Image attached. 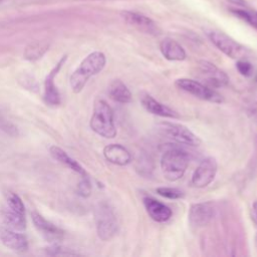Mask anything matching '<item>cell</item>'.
Returning a JSON list of instances; mask_svg holds the SVG:
<instances>
[{"label": "cell", "instance_id": "1", "mask_svg": "<svg viewBox=\"0 0 257 257\" xmlns=\"http://www.w3.org/2000/svg\"><path fill=\"white\" fill-rule=\"evenodd\" d=\"M106 63L107 58L103 53L93 52L88 55L71 77L73 91L76 93L81 92L92 76H96L103 71Z\"/></svg>", "mask_w": 257, "mask_h": 257}, {"label": "cell", "instance_id": "2", "mask_svg": "<svg viewBox=\"0 0 257 257\" xmlns=\"http://www.w3.org/2000/svg\"><path fill=\"white\" fill-rule=\"evenodd\" d=\"M189 155L180 148H169L161 159V170L164 178L170 182L181 179L189 166Z\"/></svg>", "mask_w": 257, "mask_h": 257}, {"label": "cell", "instance_id": "3", "mask_svg": "<svg viewBox=\"0 0 257 257\" xmlns=\"http://www.w3.org/2000/svg\"><path fill=\"white\" fill-rule=\"evenodd\" d=\"M90 129L106 139H113L116 136V129L114 122V112L104 100H98L93 107L90 119Z\"/></svg>", "mask_w": 257, "mask_h": 257}, {"label": "cell", "instance_id": "4", "mask_svg": "<svg viewBox=\"0 0 257 257\" xmlns=\"http://www.w3.org/2000/svg\"><path fill=\"white\" fill-rule=\"evenodd\" d=\"M97 232L101 240L109 241L118 232L119 225L112 207L107 203H100L95 211Z\"/></svg>", "mask_w": 257, "mask_h": 257}, {"label": "cell", "instance_id": "5", "mask_svg": "<svg viewBox=\"0 0 257 257\" xmlns=\"http://www.w3.org/2000/svg\"><path fill=\"white\" fill-rule=\"evenodd\" d=\"M175 86L202 101L213 104L223 103V97L219 92H217L214 88L205 86L197 81L190 79H179L175 82Z\"/></svg>", "mask_w": 257, "mask_h": 257}, {"label": "cell", "instance_id": "6", "mask_svg": "<svg viewBox=\"0 0 257 257\" xmlns=\"http://www.w3.org/2000/svg\"><path fill=\"white\" fill-rule=\"evenodd\" d=\"M160 129L175 142L187 146L196 147L201 144V140L187 127L176 123H163Z\"/></svg>", "mask_w": 257, "mask_h": 257}, {"label": "cell", "instance_id": "7", "mask_svg": "<svg viewBox=\"0 0 257 257\" xmlns=\"http://www.w3.org/2000/svg\"><path fill=\"white\" fill-rule=\"evenodd\" d=\"M206 34L216 48L228 57L239 58L243 55V46L230 38L225 33L216 30H206Z\"/></svg>", "mask_w": 257, "mask_h": 257}, {"label": "cell", "instance_id": "8", "mask_svg": "<svg viewBox=\"0 0 257 257\" xmlns=\"http://www.w3.org/2000/svg\"><path fill=\"white\" fill-rule=\"evenodd\" d=\"M217 170L218 164L216 159L213 157L205 158L192 176V186L195 188H205L214 180Z\"/></svg>", "mask_w": 257, "mask_h": 257}, {"label": "cell", "instance_id": "9", "mask_svg": "<svg viewBox=\"0 0 257 257\" xmlns=\"http://www.w3.org/2000/svg\"><path fill=\"white\" fill-rule=\"evenodd\" d=\"M215 215V205L212 202H202L191 205L188 220L192 227L202 228L208 225Z\"/></svg>", "mask_w": 257, "mask_h": 257}, {"label": "cell", "instance_id": "10", "mask_svg": "<svg viewBox=\"0 0 257 257\" xmlns=\"http://www.w3.org/2000/svg\"><path fill=\"white\" fill-rule=\"evenodd\" d=\"M199 71L206 85L210 87L219 88L229 84L228 76L212 62L201 60L199 62Z\"/></svg>", "mask_w": 257, "mask_h": 257}, {"label": "cell", "instance_id": "11", "mask_svg": "<svg viewBox=\"0 0 257 257\" xmlns=\"http://www.w3.org/2000/svg\"><path fill=\"white\" fill-rule=\"evenodd\" d=\"M31 217H32V221H33L35 228L37 229V231L40 233L41 236L46 241L58 242V241L62 240L64 232L60 228H58L52 222L44 219L37 212H32Z\"/></svg>", "mask_w": 257, "mask_h": 257}, {"label": "cell", "instance_id": "12", "mask_svg": "<svg viewBox=\"0 0 257 257\" xmlns=\"http://www.w3.org/2000/svg\"><path fill=\"white\" fill-rule=\"evenodd\" d=\"M0 240L7 248L15 252H26L29 249L27 237L10 228H0Z\"/></svg>", "mask_w": 257, "mask_h": 257}, {"label": "cell", "instance_id": "13", "mask_svg": "<svg viewBox=\"0 0 257 257\" xmlns=\"http://www.w3.org/2000/svg\"><path fill=\"white\" fill-rule=\"evenodd\" d=\"M140 100H141V104L145 108V110L153 114L162 116V118L180 119V114L176 111L164 104L158 102L152 96L148 95V93H143Z\"/></svg>", "mask_w": 257, "mask_h": 257}, {"label": "cell", "instance_id": "14", "mask_svg": "<svg viewBox=\"0 0 257 257\" xmlns=\"http://www.w3.org/2000/svg\"><path fill=\"white\" fill-rule=\"evenodd\" d=\"M65 59H66V56L59 60L57 66L49 74V76L46 77L44 83V99L46 103L52 106H57L60 104V96L57 86L55 85V78L59 72L62 64L65 62Z\"/></svg>", "mask_w": 257, "mask_h": 257}, {"label": "cell", "instance_id": "15", "mask_svg": "<svg viewBox=\"0 0 257 257\" xmlns=\"http://www.w3.org/2000/svg\"><path fill=\"white\" fill-rule=\"evenodd\" d=\"M144 205L149 216L156 222H167L172 217V210L170 207L154 198H144Z\"/></svg>", "mask_w": 257, "mask_h": 257}, {"label": "cell", "instance_id": "16", "mask_svg": "<svg viewBox=\"0 0 257 257\" xmlns=\"http://www.w3.org/2000/svg\"><path fill=\"white\" fill-rule=\"evenodd\" d=\"M122 16L127 23L137 28L139 30H142L150 34L158 33V28L155 25V22L143 14L132 11H124L122 12Z\"/></svg>", "mask_w": 257, "mask_h": 257}, {"label": "cell", "instance_id": "17", "mask_svg": "<svg viewBox=\"0 0 257 257\" xmlns=\"http://www.w3.org/2000/svg\"><path fill=\"white\" fill-rule=\"evenodd\" d=\"M104 156L112 164L118 166H127L132 161L130 152L120 144L106 146L104 149Z\"/></svg>", "mask_w": 257, "mask_h": 257}, {"label": "cell", "instance_id": "18", "mask_svg": "<svg viewBox=\"0 0 257 257\" xmlns=\"http://www.w3.org/2000/svg\"><path fill=\"white\" fill-rule=\"evenodd\" d=\"M160 51L166 59L182 61L186 58V52L182 46L172 38L163 39L160 43Z\"/></svg>", "mask_w": 257, "mask_h": 257}, {"label": "cell", "instance_id": "19", "mask_svg": "<svg viewBox=\"0 0 257 257\" xmlns=\"http://www.w3.org/2000/svg\"><path fill=\"white\" fill-rule=\"evenodd\" d=\"M109 95L113 101L120 104H128L132 101V93L130 89L119 80L111 83L109 86Z\"/></svg>", "mask_w": 257, "mask_h": 257}, {"label": "cell", "instance_id": "20", "mask_svg": "<svg viewBox=\"0 0 257 257\" xmlns=\"http://www.w3.org/2000/svg\"><path fill=\"white\" fill-rule=\"evenodd\" d=\"M52 156L57 160L61 164L65 165L66 167H68L69 169H72L73 171L79 173L81 176H86V172L85 171V169L79 164L77 161H75L74 159H72L69 157L62 149L57 147V146H53L50 149Z\"/></svg>", "mask_w": 257, "mask_h": 257}, {"label": "cell", "instance_id": "21", "mask_svg": "<svg viewBox=\"0 0 257 257\" xmlns=\"http://www.w3.org/2000/svg\"><path fill=\"white\" fill-rule=\"evenodd\" d=\"M3 218L5 223L8 225V228L10 229L22 231L27 228L26 214H19L9 209L7 211H4Z\"/></svg>", "mask_w": 257, "mask_h": 257}, {"label": "cell", "instance_id": "22", "mask_svg": "<svg viewBox=\"0 0 257 257\" xmlns=\"http://www.w3.org/2000/svg\"><path fill=\"white\" fill-rule=\"evenodd\" d=\"M49 48H50V44L44 41L31 43L27 48L25 57H26V58H28L29 60L38 59L45 54V52L49 50Z\"/></svg>", "mask_w": 257, "mask_h": 257}, {"label": "cell", "instance_id": "23", "mask_svg": "<svg viewBox=\"0 0 257 257\" xmlns=\"http://www.w3.org/2000/svg\"><path fill=\"white\" fill-rule=\"evenodd\" d=\"M6 202L8 204V207L12 211L19 213V214H26V208L23 205L22 200L19 198V196L11 191H6L4 193Z\"/></svg>", "mask_w": 257, "mask_h": 257}, {"label": "cell", "instance_id": "24", "mask_svg": "<svg viewBox=\"0 0 257 257\" xmlns=\"http://www.w3.org/2000/svg\"><path fill=\"white\" fill-rule=\"evenodd\" d=\"M157 193L167 199H181L184 197V192L178 188H172V187H159L157 188Z\"/></svg>", "mask_w": 257, "mask_h": 257}, {"label": "cell", "instance_id": "25", "mask_svg": "<svg viewBox=\"0 0 257 257\" xmlns=\"http://www.w3.org/2000/svg\"><path fill=\"white\" fill-rule=\"evenodd\" d=\"M78 193L84 198H87L91 194V184L86 176H82V180L78 185Z\"/></svg>", "mask_w": 257, "mask_h": 257}, {"label": "cell", "instance_id": "26", "mask_svg": "<svg viewBox=\"0 0 257 257\" xmlns=\"http://www.w3.org/2000/svg\"><path fill=\"white\" fill-rule=\"evenodd\" d=\"M0 130L5 132L7 135L15 137L18 135V130L17 128L12 125L10 122H8L4 116L0 114Z\"/></svg>", "mask_w": 257, "mask_h": 257}, {"label": "cell", "instance_id": "27", "mask_svg": "<svg viewBox=\"0 0 257 257\" xmlns=\"http://www.w3.org/2000/svg\"><path fill=\"white\" fill-rule=\"evenodd\" d=\"M236 67L240 75H242L243 77H251L253 74V65L247 60H238L236 63Z\"/></svg>", "mask_w": 257, "mask_h": 257}, {"label": "cell", "instance_id": "28", "mask_svg": "<svg viewBox=\"0 0 257 257\" xmlns=\"http://www.w3.org/2000/svg\"><path fill=\"white\" fill-rule=\"evenodd\" d=\"M246 114L248 118L257 125V102H253L246 107Z\"/></svg>", "mask_w": 257, "mask_h": 257}, {"label": "cell", "instance_id": "29", "mask_svg": "<svg viewBox=\"0 0 257 257\" xmlns=\"http://www.w3.org/2000/svg\"><path fill=\"white\" fill-rule=\"evenodd\" d=\"M230 3L232 4H235L237 6H241V7H246L247 6V2L245 0H227Z\"/></svg>", "mask_w": 257, "mask_h": 257}, {"label": "cell", "instance_id": "30", "mask_svg": "<svg viewBox=\"0 0 257 257\" xmlns=\"http://www.w3.org/2000/svg\"><path fill=\"white\" fill-rule=\"evenodd\" d=\"M252 218L257 224V201H255L252 205Z\"/></svg>", "mask_w": 257, "mask_h": 257}, {"label": "cell", "instance_id": "31", "mask_svg": "<svg viewBox=\"0 0 257 257\" xmlns=\"http://www.w3.org/2000/svg\"><path fill=\"white\" fill-rule=\"evenodd\" d=\"M255 16H256V17H257V12H256V13H255Z\"/></svg>", "mask_w": 257, "mask_h": 257}, {"label": "cell", "instance_id": "32", "mask_svg": "<svg viewBox=\"0 0 257 257\" xmlns=\"http://www.w3.org/2000/svg\"><path fill=\"white\" fill-rule=\"evenodd\" d=\"M256 82H257V76H256Z\"/></svg>", "mask_w": 257, "mask_h": 257}, {"label": "cell", "instance_id": "33", "mask_svg": "<svg viewBox=\"0 0 257 257\" xmlns=\"http://www.w3.org/2000/svg\"><path fill=\"white\" fill-rule=\"evenodd\" d=\"M256 242H257V237H256Z\"/></svg>", "mask_w": 257, "mask_h": 257}]
</instances>
